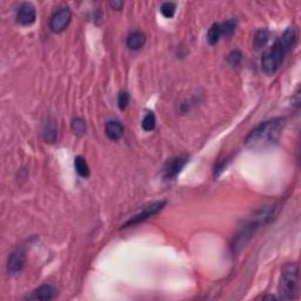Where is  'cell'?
Returning a JSON list of instances; mask_svg holds the SVG:
<instances>
[{"label":"cell","instance_id":"cell-1","mask_svg":"<svg viewBox=\"0 0 301 301\" xmlns=\"http://www.w3.org/2000/svg\"><path fill=\"white\" fill-rule=\"evenodd\" d=\"M285 125L286 120L284 118L264 121L247 135L245 140L246 147L252 151L269 150L278 143Z\"/></svg>","mask_w":301,"mask_h":301},{"label":"cell","instance_id":"cell-2","mask_svg":"<svg viewBox=\"0 0 301 301\" xmlns=\"http://www.w3.org/2000/svg\"><path fill=\"white\" fill-rule=\"evenodd\" d=\"M295 41L297 31L294 27H288L262 56L261 65L265 73L273 74L280 68L288 52H291L295 45Z\"/></svg>","mask_w":301,"mask_h":301},{"label":"cell","instance_id":"cell-3","mask_svg":"<svg viewBox=\"0 0 301 301\" xmlns=\"http://www.w3.org/2000/svg\"><path fill=\"white\" fill-rule=\"evenodd\" d=\"M299 289V269L298 265L289 262L281 269L278 285V294L280 299L293 300L297 298Z\"/></svg>","mask_w":301,"mask_h":301},{"label":"cell","instance_id":"cell-4","mask_svg":"<svg viewBox=\"0 0 301 301\" xmlns=\"http://www.w3.org/2000/svg\"><path fill=\"white\" fill-rule=\"evenodd\" d=\"M270 217H272V208L270 207L262 208L260 212L254 215L252 219L247 222V225L244 226V228L239 232L237 238L234 239L233 244H232L233 252H238L242 246L247 244V241L252 238L255 231L260 227L262 223L266 222Z\"/></svg>","mask_w":301,"mask_h":301},{"label":"cell","instance_id":"cell-5","mask_svg":"<svg viewBox=\"0 0 301 301\" xmlns=\"http://www.w3.org/2000/svg\"><path fill=\"white\" fill-rule=\"evenodd\" d=\"M165 205H166V201H157V203H153V204H151V205L143 207L139 213H137L135 215H133L131 219L127 220L123 227L124 228L129 227V226H134V225H137V223L145 222V220L148 219V218L153 217V215L159 213V212L164 208Z\"/></svg>","mask_w":301,"mask_h":301},{"label":"cell","instance_id":"cell-6","mask_svg":"<svg viewBox=\"0 0 301 301\" xmlns=\"http://www.w3.org/2000/svg\"><path fill=\"white\" fill-rule=\"evenodd\" d=\"M72 18V13L70 8L67 7H60L58 8L56 12L53 13V16H51V20H49V29L52 32L54 33H60L63 32L66 27L68 26Z\"/></svg>","mask_w":301,"mask_h":301},{"label":"cell","instance_id":"cell-7","mask_svg":"<svg viewBox=\"0 0 301 301\" xmlns=\"http://www.w3.org/2000/svg\"><path fill=\"white\" fill-rule=\"evenodd\" d=\"M37 18V13H35V8L30 2H23L20 6L18 7L16 13V23L23 25V26H29L32 25L35 21Z\"/></svg>","mask_w":301,"mask_h":301},{"label":"cell","instance_id":"cell-8","mask_svg":"<svg viewBox=\"0 0 301 301\" xmlns=\"http://www.w3.org/2000/svg\"><path fill=\"white\" fill-rule=\"evenodd\" d=\"M187 161H189L187 157H176V158L168 161L164 168L165 180H172V179H174L181 172L182 168L186 166Z\"/></svg>","mask_w":301,"mask_h":301},{"label":"cell","instance_id":"cell-9","mask_svg":"<svg viewBox=\"0 0 301 301\" xmlns=\"http://www.w3.org/2000/svg\"><path fill=\"white\" fill-rule=\"evenodd\" d=\"M25 259L26 258H25L24 251L16 250L15 252L11 253L7 261L8 273H11V274H16V273L20 272V270L24 269Z\"/></svg>","mask_w":301,"mask_h":301},{"label":"cell","instance_id":"cell-10","mask_svg":"<svg viewBox=\"0 0 301 301\" xmlns=\"http://www.w3.org/2000/svg\"><path fill=\"white\" fill-rule=\"evenodd\" d=\"M56 289L51 285H41L27 298L31 300H51L56 297Z\"/></svg>","mask_w":301,"mask_h":301},{"label":"cell","instance_id":"cell-11","mask_svg":"<svg viewBox=\"0 0 301 301\" xmlns=\"http://www.w3.org/2000/svg\"><path fill=\"white\" fill-rule=\"evenodd\" d=\"M146 43V37L143 33H142L140 31H134L132 33H129V35L127 37L126 40V45L127 48L132 51H138L145 45Z\"/></svg>","mask_w":301,"mask_h":301},{"label":"cell","instance_id":"cell-12","mask_svg":"<svg viewBox=\"0 0 301 301\" xmlns=\"http://www.w3.org/2000/svg\"><path fill=\"white\" fill-rule=\"evenodd\" d=\"M105 132L111 140H119L124 134V127L119 121H109L105 126Z\"/></svg>","mask_w":301,"mask_h":301},{"label":"cell","instance_id":"cell-13","mask_svg":"<svg viewBox=\"0 0 301 301\" xmlns=\"http://www.w3.org/2000/svg\"><path fill=\"white\" fill-rule=\"evenodd\" d=\"M74 167H76L78 174L82 178H86V176L90 175V167H88L86 160L82 157H77L74 159Z\"/></svg>","mask_w":301,"mask_h":301},{"label":"cell","instance_id":"cell-14","mask_svg":"<svg viewBox=\"0 0 301 301\" xmlns=\"http://www.w3.org/2000/svg\"><path fill=\"white\" fill-rule=\"evenodd\" d=\"M222 37V27H220V24H213L211 26V29L208 30V34H207V40L211 45H214L217 44L218 41L220 40V38Z\"/></svg>","mask_w":301,"mask_h":301},{"label":"cell","instance_id":"cell-15","mask_svg":"<svg viewBox=\"0 0 301 301\" xmlns=\"http://www.w3.org/2000/svg\"><path fill=\"white\" fill-rule=\"evenodd\" d=\"M269 39V30H260L256 32L255 37H254V46L255 48H261L262 46L266 45V43Z\"/></svg>","mask_w":301,"mask_h":301},{"label":"cell","instance_id":"cell-16","mask_svg":"<svg viewBox=\"0 0 301 301\" xmlns=\"http://www.w3.org/2000/svg\"><path fill=\"white\" fill-rule=\"evenodd\" d=\"M156 124H157L156 115H154L152 112H148L147 114H146L145 117H143L142 126H143V131L150 132V131H153V129L156 128Z\"/></svg>","mask_w":301,"mask_h":301},{"label":"cell","instance_id":"cell-17","mask_svg":"<svg viewBox=\"0 0 301 301\" xmlns=\"http://www.w3.org/2000/svg\"><path fill=\"white\" fill-rule=\"evenodd\" d=\"M220 27H222V37H230V35L233 34L234 31H236L237 21L234 20V19H230V20L220 24Z\"/></svg>","mask_w":301,"mask_h":301},{"label":"cell","instance_id":"cell-18","mask_svg":"<svg viewBox=\"0 0 301 301\" xmlns=\"http://www.w3.org/2000/svg\"><path fill=\"white\" fill-rule=\"evenodd\" d=\"M176 10V5L174 2H164L160 7V12L162 13V16L165 18H172L174 16Z\"/></svg>","mask_w":301,"mask_h":301},{"label":"cell","instance_id":"cell-19","mask_svg":"<svg viewBox=\"0 0 301 301\" xmlns=\"http://www.w3.org/2000/svg\"><path fill=\"white\" fill-rule=\"evenodd\" d=\"M72 129H73L76 134L81 135L85 133V131H86V126H85L84 121L79 119V118H77V119H73V121H72Z\"/></svg>","mask_w":301,"mask_h":301},{"label":"cell","instance_id":"cell-20","mask_svg":"<svg viewBox=\"0 0 301 301\" xmlns=\"http://www.w3.org/2000/svg\"><path fill=\"white\" fill-rule=\"evenodd\" d=\"M241 58H242L241 52L238 51V49H236V51L231 52V53L228 54L227 60L232 66H238L240 62H241Z\"/></svg>","mask_w":301,"mask_h":301},{"label":"cell","instance_id":"cell-21","mask_svg":"<svg viewBox=\"0 0 301 301\" xmlns=\"http://www.w3.org/2000/svg\"><path fill=\"white\" fill-rule=\"evenodd\" d=\"M129 103V95L127 92H120L118 95V106L120 110H125Z\"/></svg>","mask_w":301,"mask_h":301},{"label":"cell","instance_id":"cell-22","mask_svg":"<svg viewBox=\"0 0 301 301\" xmlns=\"http://www.w3.org/2000/svg\"><path fill=\"white\" fill-rule=\"evenodd\" d=\"M110 6H111L113 10L120 11L124 6V2L123 1H111L110 2Z\"/></svg>","mask_w":301,"mask_h":301}]
</instances>
